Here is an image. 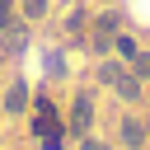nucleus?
<instances>
[{
	"label": "nucleus",
	"instance_id": "obj_10",
	"mask_svg": "<svg viewBox=\"0 0 150 150\" xmlns=\"http://www.w3.org/2000/svg\"><path fill=\"white\" fill-rule=\"evenodd\" d=\"M80 150H108V145H103V141H84Z\"/></svg>",
	"mask_w": 150,
	"mask_h": 150
},
{
	"label": "nucleus",
	"instance_id": "obj_2",
	"mask_svg": "<svg viewBox=\"0 0 150 150\" xmlns=\"http://www.w3.org/2000/svg\"><path fill=\"white\" fill-rule=\"evenodd\" d=\"M122 145H127V150H141V145H145V127H141L136 117L122 122Z\"/></svg>",
	"mask_w": 150,
	"mask_h": 150
},
{
	"label": "nucleus",
	"instance_id": "obj_9",
	"mask_svg": "<svg viewBox=\"0 0 150 150\" xmlns=\"http://www.w3.org/2000/svg\"><path fill=\"white\" fill-rule=\"evenodd\" d=\"M9 23V0H0V28Z\"/></svg>",
	"mask_w": 150,
	"mask_h": 150
},
{
	"label": "nucleus",
	"instance_id": "obj_1",
	"mask_svg": "<svg viewBox=\"0 0 150 150\" xmlns=\"http://www.w3.org/2000/svg\"><path fill=\"white\" fill-rule=\"evenodd\" d=\"M89 117H94V103H89V94H80L75 108H70V131L84 136V131H89Z\"/></svg>",
	"mask_w": 150,
	"mask_h": 150
},
{
	"label": "nucleus",
	"instance_id": "obj_6",
	"mask_svg": "<svg viewBox=\"0 0 150 150\" xmlns=\"http://www.w3.org/2000/svg\"><path fill=\"white\" fill-rule=\"evenodd\" d=\"M131 70L136 80H150V52H131Z\"/></svg>",
	"mask_w": 150,
	"mask_h": 150
},
{
	"label": "nucleus",
	"instance_id": "obj_5",
	"mask_svg": "<svg viewBox=\"0 0 150 150\" xmlns=\"http://www.w3.org/2000/svg\"><path fill=\"white\" fill-rule=\"evenodd\" d=\"M23 103H28V89H23V84H9V94H5V108H9V112H23Z\"/></svg>",
	"mask_w": 150,
	"mask_h": 150
},
{
	"label": "nucleus",
	"instance_id": "obj_4",
	"mask_svg": "<svg viewBox=\"0 0 150 150\" xmlns=\"http://www.w3.org/2000/svg\"><path fill=\"white\" fill-rule=\"evenodd\" d=\"M112 84H117V94H122V98H136V94H141V80H136V75H122V70H117V75H112Z\"/></svg>",
	"mask_w": 150,
	"mask_h": 150
},
{
	"label": "nucleus",
	"instance_id": "obj_8",
	"mask_svg": "<svg viewBox=\"0 0 150 150\" xmlns=\"http://www.w3.org/2000/svg\"><path fill=\"white\" fill-rule=\"evenodd\" d=\"M42 9H47V0H23V14H28V19H38Z\"/></svg>",
	"mask_w": 150,
	"mask_h": 150
},
{
	"label": "nucleus",
	"instance_id": "obj_7",
	"mask_svg": "<svg viewBox=\"0 0 150 150\" xmlns=\"http://www.w3.org/2000/svg\"><path fill=\"white\" fill-rule=\"evenodd\" d=\"M66 28H70V33H80V28H84V9H70V19H66Z\"/></svg>",
	"mask_w": 150,
	"mask_h": 150
},
{
	"label": "nucleus",
	"instance_id": "obj_3",
	"mask_svg": "<svg viewBox=\"0 0 150 150\" xmlns=\"http://www.w3.org/2000/svg\"><path fill=\"white\" fill-rule=\"evenodd\" d=\"M108 42H112V14H103V19H98V23H94V47H98V52H103V47H108Z\"/></svg>",
	"mask_w": 150,
	"mask_h": 150
}]
</instances>
